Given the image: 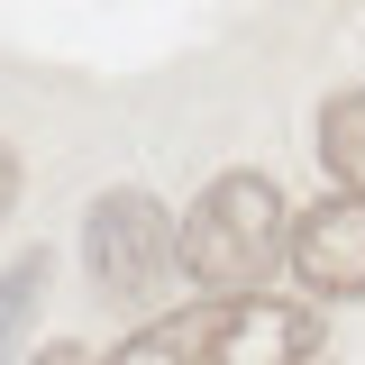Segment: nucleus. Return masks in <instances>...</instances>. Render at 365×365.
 I'll return each mask as SVG.
<instances>
[{"mask_svg":"<svg viewBox=\"0 0 365 365\" xmlns=\"http://www.w3.org/2000/svg\"><path fill=\"white\" fill-rule=\"evenodd\" d=\"M319 319L302 302H265V292H220V302H192V311L146 319L119 356L101 365H311Z\"/></svg>","mask_w":365,"mask_h":365,"instance_id":"obj_1","label":"nucleus"},{"mask_svg":"<svg viewBox=\"0 0 365 365\" xmlns=\"http://www.w3.org/2000/svg\"><path fill=\"white\" fill-rule=\"evenodd\" d=\"M274 265H292V210L265 174H220L182 210V274L201 292H265Z\"/></svg>","mask_w":365,"mask_h":365,"instance_id":"obj_2","label":"nucleus"},{"mask_svg":"<svg viewBox=\"0 0 365 365\" xmlns=\"http://www.w3.org/2000/svg\"><path fill=\"white\" fill-rule=\"evenodd\" d=\"M83 265L101 292L119 302H155L165 274L182 265V220L155 201V192H101L83 210Z\"/></svg>","mask_w":365,"mask_h":365,"instance_id":"obj_3","label":"nucleus"},{"mask_svg":"<svg viewBox=\"0 0 365 365\" xmlns=\"http://www.w3.org/2000/svg\"><path fill=\"white\" fill-rule=\"evenodd\" d=\"M292 274L319 302H356L365 292V192H338L292 220Z\"/></svg>","mask_w":365,"mask_h":365,"instance_id":"obj_4","label":"nucleus"},{"mask_svg":"<svg viewBox=\"0 0 365 365\" xmlns=\"http://www.w3.org/2000/svg\"><path fill=\"white\" fill-rule=\"evenodd\" d=\"M319 165L347 182V192H365V91H338L319 110Z\"/></svg>","mask_w":365,"mask_h":365,"instance_id":"obj_5","label":"nucleus"},{"mask_svg":"<svg viewBox=\"0 0 365 365\" xmlns=\"http://www.w3.org/2000/svg\"><path fill=\"white\" fill-rule=\"evenodd\" d=\"M37 292H46V256L28 247L19 265H0V356H9V338H19V319L37 311Z\"/></svg>","mask_w":365,"mask_h":365,"instance_id":"obj_6","label":"nucleus"},{"mask_svg":"<svg viewBox=\"0 0 365 365\" xmlns=\"http://www.w3.org/2000/svg\"><path fill=\"white\" fill-rule=\"evenodd\" d=\"M9 201H19V155L0 146V220H9Z\"/></svg>","mask_w":365,"mask_h":365,"instance_id":"obj_7","label":"nucleus"},{"mask_svg":"<svg viewBox=\"0 0 365 365\" xmlns=\"http://www.w3.org/2000/svg\"><path fill=\"white\" fill-rule=\"evenodd\" d=\"M37 365H91V356H83V347H46Z\"/></svg>","mask_w":365,"mask_h":365,"instance_id":"obj_8","label":"nucleus"}]
</instances>
